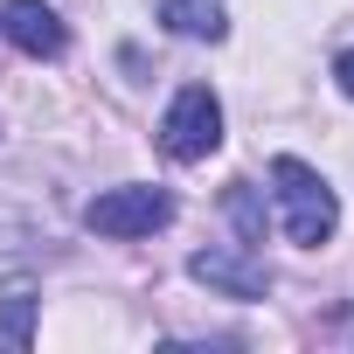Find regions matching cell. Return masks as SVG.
I'll list each match as a JSON object with an SVG mask.
<instances>
[{
  "mask_svg": "<svg viewBox=\"0 0 354 354\" xmlns=\"http://www.w3.org/2000/svg\"><path fill=\"white\" fill-rule=\"evenodd\" d=\"M84 223L97 230V236H111V243H132V236H153V230H167L174 223V195L167 188H104L91 209H84Z\"/></svg>",
  "mask_w": 354,
  "mask_h": 354,
  "instance_id": "3957f363",
  "label": "cell"
},
{
  "mask_svg": "<svg viewBox=\"0 0 354 354\" xmlns=\"http://www.w3.org/2000/svg\"><path fill=\"white\" fill-rule=\"evenodd\" d=\"M271 188H278V216H285V236H292V243L319 250V243L340 230V202H333V188L319 181L306 160H292V153L271 160Z\"/></svg>",
  "mask_w": 354,
  "mask_h": 354,
  "instance_id": "6da1fadb",
  "label": "cell"
},
{
  "mask_svg": "<svg viewBox=\"0 0 354 354\" xmlns=\"http://www.w3.org/2000/svg\"><path fill=\"white\" fill-rule=\"evenodd\" d=\"M35 306H42L35 292H8V299H0V340H8L15 354H21L28 333H35Z\"/></svg>",
  "mask_w": 354,
  "mask_h": 354,
  "instance_id": "52a82bcc",
  "label": "cell"
},
{
  "mask_svg": "<svg viewBox=\"0 0 354 354\" xmlns=\"http://www.w3.org/2000/svg\"><path fill=\"white\" fill-rule=\"evenodd\" d=\"M333 77H340V91H347V97H354V49H347V56H340V63H333Z\"/></svg>",
  "mask_w": 354,
  "mask_h": 354,
  "instance_id": "9c48e42d",
  "label": "cell"
},
{
  "mask_svg": "<svg viewBox=\"0 0 354 354\" xmlns=\"http://www.w3.org/2000/svg\"><path fill=\"white\" fill-rule=\"evenodd\" d=\"M230 216H236L243 243H264V209H257V188L250 181H230Z\"/></svg>",
  "mask_w": 354,
  "mask_h": 354,
  "instance_id": "ba28073f",
  "label": "cell"
},
{
  "mask_svg": "<svg viewBox=\"0 0 354 354\" xmlns=\"http://www.w3.org/2000/svg\"><path fill=\"white\" fill-rule=\"evenodd\" d=\"M216 146H223V97H216L209 84H188L181 97L167 104V118H160V153L181 160V167H195V160H209Z\"/></svg>",
  "mask_w": 354,
  "mask_h": 354,
  "instance_id": "7a4b0ae2",
  "label": "cell"
},
{
  "mask_svg": "<svg viewBox=\"0 0 354 354\" xmlns=\"http://www.w3.org/2000/svg\"><path fill=\"white\" fill-rule=\"evenodd\" d=\"M0 35H8L21 56H63V42H70V28H63V15L49 8V0H8L0 8Z\"/></svg>",
  "mask_w": 354,
  "mask_h": 354,
  "instance_id": "5b68a950",
  "label": "cell"
},
{
  "mask_svg": "<svg viewBox=\"0 0 354 354\" xmlns=\"http://www.w3.org/2000/svg\"><path fill=\"white\" fill-rule=\"evenodd\" d=\"M188 278H202V285L223 292V299H264V292H271V271H264V257H257L250 243L195 250V257H188Z\"/></svg>",
  "mask_w": 354,
  "mask_h": 354,
  "instance_id": "277c9868",
  "label": "cell"
},
{
  "mask_svg": "<svg viewBox=\"0 0 354 354\" xmlns=\"http://www.w3.org/2000/svg\"><path fill=\"white\" fill-rule=\"evenodd\" d=\"M160 21L188 42H223L230 35V0H160Z\"/></svg>",
  "mask_w": 354,
  "mask_h": 354,
  "instance_id": "8992f818",
  "label": "cell"
}]
</instances>
